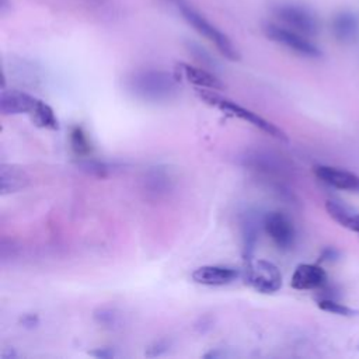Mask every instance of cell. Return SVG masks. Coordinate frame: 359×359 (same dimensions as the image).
I'll return each mask as SVG.
<instances>
[{
	"mask_svg": "<svg viewBox=\"0 0 359 359\" xmlns=\"http://www.w3.org/2000/svg\"><path fill=\"white\" fill-rule=\"evenodd\" d=\"M313 172L320 181L330 187L359 194V175L352 171L320 164L313 168Z\"/></svg>",
	"mask_w": 359,
	"mask_h": 359,
	"instance_id": "ba28073f",
	"label": "cell"
},
{
	"mask_svg": "<svg viewBox=\"0 0 359 359\" xmlns=\"http://www.w3.org/2000/svg\"><path fill=\"white\" fill-rule=\"evenodd\" d=\"M29 118H31L32 123L36 125L38 128L52 129V130L59 128V122H57V118H56L52 107L41 100L38 101L35 109L29 114Z\"/></svg>",
	"mask_w": 359,
	"mask_h": 359,
	"instance_id": "2e32d148",
	"label": "cell"
},
{
	"mask_svg": "<svg viewBox=\"0 0 359 359\" xmlns=\"http://www.w3.org/2000/svg\"><path fill=\"white\" fill-rule=\"evenodd\" d=\"M10 8H11V3L8 0H1L0 1V13H1V15H4L6 11L10 10Z\"/></svg>",
	"mask_w": 359,
	"mask_h": 359,
	"instance_id": "484cf974",
	"label": "cell"
},
{
	"mask_svg": "<svg viewBox=\"0 0 359 359\" xmlns=\"http://www.w3.org/2000/svg\"><path fill=\"white\" fill-rule=\"evenodd\" d=\"M125 87L137 100L146 102H167L180 93V77L165 70L146 69L130 73L125 80Z\"/></svg>",
	"mask_w": 359,
	"mask_h": 359,
	"instance_id": "6da1fadb",
	"label": "cell"
},
{
	"mask_svg": "<svg viewBox=\"0 0 359 359\" xmlns=\"http://www.w3.org/2000/svg\"><path fill=\"white\" fill-rule=\"evenodd\" d=\"M244 282L259 293H275L282 286V275L275 264L266 259L247 258L243 269Z\"/></svg>",
	"mask_w": 359,
	"mask_h": 359,
	"instance_id": "5b68a950",
	"label": "cell"
},
{
	"mask_svg": "<svg viewBox=\"0 0 359 359\" xmlns=\"http://www.w3.org/2000/svg\"><path fill=\"white\" fill-rule=\"evenodd\" d=\"M94 320L97 324L105 327V328H115L118 327L119 321H121V316L119 311L114 307H108V306H102L98 307L94 314H93Z\"/></svg>",
	"mask_w": 359,
	"mask_h": 359,
	"instance_id": "d6986e66",
	"label": "cell"
},
{
	"mask_svg": "<svg viewBox=\"0 0 359 359\" xmlns=\"http://www.w3.org/2000/svg\"><path fill=\"white\" fill-rule=\"evenodd\" d=\"M223 356H226V352L222 349H215V351H210L203 355V358H208V359H212V358L216 359V358H223Z\"/></svg>",
	"mask_w": 359,
	"mask_h": 359,
	"instance_id": "d4e9b609",
	"label": "cell"
},
{
	"mask_svg": "<svg viewBox=\"0 0 359 359\" xmlns=\"http://www.w3.org/2000/svg\"><path fill=\"white\" fill-rule=\"evenodd\" d=\"M168 349H170V341L161 338V339H157V341L151 342V344L147 346V349H146L144 353H146V356H149V358H156V356L164 355Z\"/></svg>",
	"mask_w": 359,
	"mask_h": 359,
	"instance_id": "ffe728a7",
	"label": "cell"
},
{
	"mask_svg": "<svg viewBox=\"0 0 359 359\" xmlns=\"http://www.w3.org/2000/svg\"><path fill=\"white\" fill-rule=\"evenodd\" d=\"M88 353L94 358H98V359H109V358L116 356V353L111 348H97L94 351H90Z\"/></svg>",
	"mask_w": 359,
	"mask_h": 359,
	"instance_id": "603a6c76",
	"label": "cell"
},
{
	"mask_svg": "<svg viewBox=\"0 0 359 359\" xmlns=\"http://www.w3.org/2000/svg\"><path fill=\"white\" fill-rule=\"evenodd\" d=\"M196 93L199 95V98L206 102L208 105L210 107H215L231 116H237L238 119L241 121H245L247 123L258 128L259 130L265 132L266 135L278 139V140H282V142H287V135L279 128L276 126L275 123H272L271 121L259 116L258 114L238 105L237 102L231 101V100H227V98H223L222 95H219L215 90H208V88H196Z\"/></svg>",
	"mask_w": 359,
	"mask_h": 359,
	"instance_id": "7a4b0ae2",
	"label": "cell"
},
{
	"mask_svg": "<svg viewBox=\"0 0 359 359\" xmlns=\"http://www.w3.org/2000/svg\"><path fill=\"white\" fill-rule=\"evenodd\" d=\"M177 76L185 79L188 83L194 84L196 88H208L215 91L224 88V84L213 73L205 70L203 67H198L185 62H181L177 65Z\"/></svg>",
	"mask_w": 359,
	"mask_h": 359,
	"instance_id": "4fadbf2b",
	"label": "cell"
},
{
	"mask_svg": "<svg viewBox=\"0 0 359 359\" xmlns=\"http://www.w3.org/2000/svg\"><path fill=\"white\" fill-rule=\"evenodd\" d=\"M273 17L285 27L306 36H316L320 31V21L313 8L297 1H275L269 6Z\"/></svg>",
	"mask_w": 359,
	"mask_h": 359,
	"instance_id": "3957f363",
	"label": "cell"
},
{
	"mask_svg": "<svg viewBox=\"0 0 359 359\" xmlns=\"http://www.w3.org/2000/svg\"><path fill=\"white\" fill-rule=\"evenodd\" d=\"M339 258V251L334 247H327L323 250L320 259L321 261H337Z\"/></svg>",
	"mask_w": 359,
	"mask_h": 359,
	"instance_id": "cb8c5ba5",
	"label": "cell"
},
{
	"mask_svg": "<svg viewBox=\"0 0 359 359\" xmlns=\"http://www.w3.org/2000/svg\"><path fill=\"white\" fill-rule=\"evenodd\" d=\"M178 6V10L181 11L182 18L203 38H206L209 42L215 45V48L229 60H238L240 52L231 42V39L220 31L216 25H213L206 17H203L201 13H198L192 6H189L185 0Z\"/></svg>",
	"mask_w": 359,
	"mask_h": 359,
	"instance_id": "277c9868",
	"label": "cell"
},
{
	"mask_svg": "<svg viewBox=\"0 0 359 359\" xmlns=\"http://www.w3.org/2000/svg\"><path fill=\"white\" fill-rule=\"evenodd\" d=\"M238 271L223 265H203L192 272V280L205 286H224L234 282Z\"/></svg>",
	"mask_w": 359,
	"mask_h": 359,
	"instance_id": "8fae6325",
	"label": "cell"
},
{
	"mask_svg": "<svg viewBox=\"0 0 359 359\" xmlns=\"http://www.w3.org/2000/svg\"><path fill=\"white\" fill-rule=\"evenodd\" d=\"M38 101V98L20 90H3L0 94V111L3 115H29L35 109Z\"/></svg>",
	"mask_w": 359,
	"mask_h": 359,
	"instance_id": "7c38bea8",
	"label": "cell"
},
{
	"mask_svg": "<svg viewBox=\"0 0 359 359\" xmlns=\"http://www.w3.org/2000/svg\"><path fill=\"white\" fill-rule=\"evenodd\" d=\"M70 146H72V150L80 157L90 154L91 143L88 140L87 133L84 132V129L81 126H74L72 129V132H70Z\"/></svg>",
	"mask_w": 359,
	"mask_h": 359,
	"instance_id": "e0dca14e",
	"label": "cell"
},
{
	"mask_svg": "<svg viewBox=\"0 0 359 359\" xmlns=\"http://www.w3.org/2000/svg\"><path fill=\"white\" fill-rule=\"evenodd\" d=\"M264 230L279 250H290L296 241L293 222L282 212H269L264 217Z\"/></svg>",
	"mask_w": 359,
	"mask_h": 359,
	"instance_id": "52a82bcc",
	"label": "cell"
},
{
	"mask_svg": "<svg viewBox=\"0 0 359 359\" xmlns=\"http://www.w3.org/2000/svg\"><path fill=\"white\" fill-rule=\"evenodd\" d=\"M327 283V272L317 264H300L296 266L290 285L297 290H314Z\"/></svg>",
	"mask_w": 359,
	"mask_h": 359,
	"instance_id": "9c48e42d",
	"label": "cell"
},
{
	"mask_svg": "<svg viewBox=\"0 0 359 359\" xmlns=\"http://www.w3.org/2000/svg\"><path fill=\"white\" fill-rule=\"evenodd\" d=\"M325 210L330 215L332 220H335L339 226L359 233V213L351 210L345 205L337 202V201H327L325 202Z\"/></svg>",
	"mask_w": 359,
	"mask_h": 359,
	"instance_id": "5bb4252c",
	"label": "cell"
},
{
	"mask_svg": "<svg viewBox=\"0 0 359 359\" xmlns=\"http://www.w3.org/2000/svg\"><path fill=\"white\" fill-rule=\"evenodd\" d=\"M262 32L269 41L279 43L297 55L306 57H320L323 55L321 49L314 42H311L309 36L282 24L265 22L262 25Z\"/></svg>",
	"mask_w": 359,
	"mask_h": 359,
	"instance_id": "8992f818",
	"label": "cell"
},
{
	"mask_svg": "<svg viewBox=\"0 0 359 359\" xmlns=\"http://www.w3.org/2000/svg\"><path fill=\"white\" fill-rule=\"evenodd\" d=\"M330 29L341 43H352L359 36V18L349 10H341L331 18Z\"/></svg>",
	"mask_w": 359,
	"mask_h": 359,
	"instance_id": "30bf717a",
	"label": "cell"
},
{
	"mask_svg": "<svg viewBox=\"0 0 359 359\" xmlns=\"http://www.w3.org/2000/svg\"><path fill=\"white\" fill-rule=\"evenodd\" d=\"M20 324L24 328H35L39 324V317H38V314H34V313L22 314L20 318Z\"/></svg>",
	"mask_w": 359,
	"mask_h": 359,
	"instance_id": "7402d4cb",
	"label": "cell"
},
{
	"mask_svg": "<svg viewBox=\"0 0 359 359\" xmlns=\"http://www.w3.org/2000/svg\"><path fill=\"white\" fill-rule=\"evenodd\" d=\"M83 167L88 171V172H93V174H97V175H105L108 171H109V168H111V165H108V164H105V163H100V161H86L84 164H83Z\"/></svg>",
	"mask_w": 359,
	"mask_h": 359,
	"instance_id": "44dd1931",
	"label": "cell"
},
{
	"mask_svg": "<svg viewBox=\"0 0 359 359\" xmlns=\"http://www.w3.org/2000/svg\"><path fill=\"white\" fill-rule=\"evenodd\" d=\"M27 175L22 170L13 165H1L0 170V182H1V194L15 192L25 187Z\"/></svg>",
	"mask_w": 359,
	"mask_h": 359,
	"instance_id": "9a60e30c",
	"label": "cell"
},
{
	"mask_svg": "<svg viewBox=\"0 0 359 359\" xmlns=\"http://www.w3.org/2000/svg\"><path fill=\"white\" fill-rule=\"evenodd\" d=\"M168 1H172V3H175V4H180V3H182L184 0H168Z\"/></svg>",
	"mask_w": 359,
	"mask_h": 359,
	"instance_id": "4316f807",
	"label": "cell"
},
{
	"mask_svg": "<svg viewBox=\"0 0 359 359\" xmlns=\"http://www.w3.org/2000/svg\"><path fill=\"white\" fill-rule=\"evenodd\" d=\"M317 306L320 310L323 311H327V313H331V314H337V316H344V317H353L356 314H359L358 310L355 309H351L331 297H323L317 302Z\"/></svg>",
	"mask_w": 359,
	"mask_h": 359,
	"instance_id": "ac0fdd59",
	"label": "cell"
}]
</instances>
